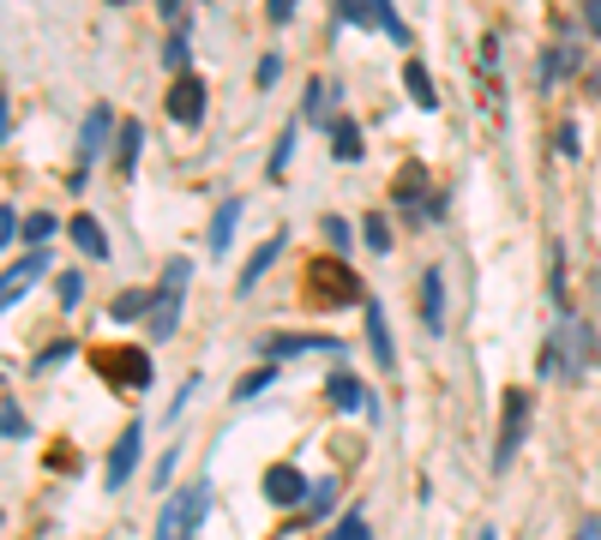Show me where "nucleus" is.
<instances>
[{"label":"nucleus","mask_w":601,"mask_h":540,"mask_svg":"<svg viewBox=\"0 0 601 540\" xmlns=\"http://www.w3.org/2000/svg\"><path fill=\"white\" fill-rule=\"evenodd\" d=\"M361 241L373 246V253H385V246H392V222H385V217H367V222H361Z\"/></svg>","instance_id":"nucleus-29"},{"label":"nucleus","mask_w":601,"mask_h":540,"mask_svg":"<svg viewBox=\"0 0 601 540\" xmlns=\"http://www.w3.org/2000/svg\"><path fill=\"white\" fill-rule=\"evenodd\" d=\"M596 367V336H589L584 319H565L560 336H553L548 348H541V373H589Z\"/></svg>","instance_id":"nucleus-2"},{"label":"nucleus","mask_w":601,"mask_h":540,"mask_svg":"<svg viewBox=\"0 0 601 540\" xmlns=\"http://www.w3.org/2000/svg\"><path fill=\"white\" fill-rule=\"evenodd\" d=\"M325 132H331V151H337L343 163H361L367 144H361V127H355L349 115H331V120H325Z\"/></svg>","instance_id":"nucleus-18"},{"label":"nucleus","mask_w":601,"mask_h":540,"mask_svg":"<svg viewBox=\"0 0 601 540\" xmlns=\"http://www.w3.org/2000/svg\"><path fill=\"white\" fill-rule=\"evenodd\" d=\"M66 355H73V343H66V336H61V343H49V348L37 355V373H49L54 360H66Z\"/></svg>","instance_id":"nucleus-37"},{"label":"nucleus","mask_w":601,"mask_h":540,"mask_svg":"<svg viewBox=\"0 0 601 540\" xmlns=\"http://www.w3.org/2000/svg\"><path fill=\"white\" fill-rule=\"evenodd\" d=\"M367 343H373L380 367H392V360H397V343H392V331H385V307H380V300H367Z\"/></svg>","instance_id":"nucleus-21"},{"label":"nucleus","mask_w":601,"mask_h":540,"mask_svg":"<svg viewBox=\"0 0 601 540\" xmlns=\"http://www.w3.org/2000/svg\"><path fill=\"white\" fill-rule=\"evenodd\" d=\"M331 25L380 30V37H392V42H409V25L397 18L392 0H331Z\"/></svg>","instance_id":"nucleus-4"},{"label":"nucleus","mask_w":601,"mask_h":540,"mask_svg":"<svg viewBox=\"0 0 601 540\" xmlns=\"http://www.w3.org/2000/svg\"><path fill=\"white\" fill-rule=\"evenodd\" d=\"M108 7H127V0H108Z\"/></svg>","instance_id":"nucleus-47"},{"label":"nucleus","mask_w":601,"mask_h":540,"mask_svg":"<svg viewBox=\"0 0 601 540\" xmlns=\"http://www.w3.org/2000/svg\"><path fill=\"white\" fill-rule=\"evenodd\" d=\"M283 246H289L283 234H271V241H259V246H253V258H247V265H241V283H235L241 295H253V288L265 283V270H271L277 258H283Z\"/></svg>","instance_id":"nucleus-14"},{"label":"nucleus","mask_w":601,"mask_h":540,"mask_svg":"<svg viewBox=\"0 0 601 540\" xmlns=\"http://www.w3.org/2000/svg\"><path fill=\"white\" fill-rule=\"evenodd\" d=\"M482 540H499V535H494V528H482Z\"/></svg>","instance_id":"nucleus-46"},{"label":"nucleus","mask_w":601,"mask_h":540,"mask_svg":"<svg viewBox=\"0 0 601 540\" xmlns=\"http://www.w3.org/2000/svg\"><path fill=\"white\" fill-rule=\"evenodd\" d=\"M277 78H283V54H265V61H259V78H253V85H259V90H271Z\"/></svg>","instance_id":"nucleus-33"},{"label":"nucleus","mask_w":601,"mask_h":540,"mask_svg":"<svg viewBox=\"0 0 601 540\" xmlns=\"http://www.w3.org/2000/svg\"><path fill=\"white\" fill-rule=\"evenodd\" d=\"M319 229H325V241L337 246V253H343V246L355 241V229H349V222H343V217H325V222H319Z\"/></svg>","instance_id":"nucleus-32"},{"label":"nucleus","mask_w":601,"mask_h":540,"mask_svg":"<svg viewBox=\"0 0 601 540\" xmlns=\"http://www.w3.org/2000/svg\"><path fill=\"white\" fill-rule=\"evenodd\" d=\"M319 115H325V78L307 85V120H319Z\"/></svg>","instance_id":"nucleus-39"},{"label":"nucleus","mask_w":601,"mask_h":540,"mask_svg":"<svg viewBox=\"0 0 601 540\" xmlns=\"http://www.w3.org/2000/svg\"><path fill=\"white\" fill-rule=\"evenodd\" d=\"M169 115L181 120V127H199V120H205V78H199V73H175Z\"/></svg>","instance_id":"nucleus-12"},{"label":"nucleus","mask_w":601,"mask_h":540,"mask_svg":"<svg viewBox=\"0 0 601 540\" xmlns=\"http://www.w3.org/2000/svg\"><path fill=\"white\" fill-rule=\"evenodd\" d=\"M331 511H337V475H331V480H314V487H307L300 523H319V516H331Z\"/></svg>","instance_id":"nucleus-23"},{"label":"nucleus","mask_w":601,"mask_h":540,"mask_svg":"<svg viewBox=\"0 0 601 540\" xmlns=\"http://www.w3.org/2000/svg\"><path fill=\"white\" fill-rule=\"evenodd\" d=\"M157 7H163V13H169V18H175V13H181V0H157Z\"/></svg>","instance_id":"nucleus-45"},{"label":"nucleus","mask_w":601,"mask_h":540,"mask_svg":"<svg viewBox=\"0 0 601 540\" xmlns=\"http://www.w3.org/2000/svg\"><path fill=\"white\" fill-rule=\"evenodd\" d=\"M572 540H601V523H596V516H584V523H577V535Z\"/></svg>","instance_id":"nucleus-44"},{"label":"nucleus","mask_w":601,"mask_h":540,"mask_svg":"<svg viewBox=\"0 0 601 540\" xmlns=\"http://www.w3.org/2000/svg\"><path fill=\"white\" fill-rule=\"evenodd\" d=\"M97 367H103V378L120 385V390L151 385V360H144V348H97Z\"/></svg>","instance_id":"nucleus-9"},{"label":"nucleus","mask_w":601,"mask_h":540,"mask_svg":"<svg viewBox=\"0 0 601 540\" xmlns=\"http://www.w3.org/2000/svg\"><path fill=\"white\" fill-rule=\"evenodd\" d=\"M259 355H265V360H295V355H343V343H337V336H325V331H277V336H265V343H259Z\"/></svg>","instance_id":"nucleus-8"},{"label":"nucleus","mask_w":601,"mask_h":540,"mask_svg":"<svg viewBox=\"0 0 601 540\" xmlns=\"http://www.w3.org/2000/svg\"><path fill=\"white\" fill-rule=\"evenodd\" d=\"M325 397L337 402V409H373V397H367V390L355 385L349 373H331V378H325Z\"/></svg>","instance_id":"nucleus-24"},{"label":"nucleus","mask_w":601,"mask_h":540,"mask_svg":"<svg viewBox=\"0 0 601 540\" xmlns=\"http://www.w3.org/2000/svg\"><path fill=\"white\" fill-rule=\"evenodd\" d=\"M397 205L433 222V205H427V168H421V163H409V168H404V180H397Z\"/></svg>","instance_id":"nucleus-16"},{"label":"nucleus","mask_w":601,"mask_h":540,"mask_svg":"<svg viewBox=\"0 0 601 540\" xmlns=\"http://www.w3.org/2000/svg\"><path fill=\"white\" fill-rule=\"evenodd\" d=\"M163 54H169V66H181V61H187V37H181V30L169 37V49H163Z\"/></svg>","instance_id":"nucleus-41"},{"label":"nucleus","mask_w":601,"mask_h":540,"mask_svg":"<svg viewBox=\"0 0 601 540\" xmlns=\"http://www.w3.org/2000/svg\"><path fill=\"white\" fill-rule=\"evenodd\" d=\"M271 378H277V367H259V373H247V378L235 385V402H241V397H259V390L271 385Z\"/></svg>","instance_id":"nucleus-30"},{"label":"nucleus","mask_w":601,"mask_h":540,"mask_svg":"<svg viewBox=\"0 0 601 540\" xmlns=\"http://www.w3.org/2000/svg\"><path fill=\"white\" fill-rule=\"evenodd\" d=\"M523 426H529V390H523V385H511V390H506V402H499L494 475H506V468H511V457H517V445H523Z\"/></svg>","instance_id":"nucleus-6"},{"label":"nucleus","mask_w":601,"mask_h":540,"mask_svg":"<svg viewBox=\"0 0 601 540\" xmlns=\"http://www.w3.org/2000/svg\"><path fill=\"white\" fill-rule=\"evenodd\" d=\"M205 504H210V487H205V480H193V487L169 492V504L157 511V535H151V540H199Z\"/></svg>","instance_id":"nucleus-3"},{"label":"nucleus","mask_w":601,"mask_h":540,"mask_svg":"<svg viewBox=\"0 0 601 540\" xmlns=\"http://www.w3.org/2000/svg\"><path fill=\"white\" fill-rule=\"evenodd\" d=\"M144 307H151V295H139V288H127V295H120L108 312H115V319H132V312H144Z\"/></svg>","instance_id":"nucleus-31"},{"label":"nucleus","mask_w":601,"mask_h":540,"mask_svg":"<svg viewBox=\"0 0 601 540\" xmlns=\"http://www.w3.org/2000/svg\"><path fill=\"white\" fill-rule=\"evenodd\" d=\"M572 66H577V49H572V42H560V49H548V54H541V90H553L565 73H572Z\"/></svg>","instance_id":"nucleus-25"},{"label":"nucleus","mask_w":601,"mask_h":540,"mask_svg":"<svg viewBox=\"0 0 601 540\" xmlns=\"http://www.w3.org/2000/svg\"><path fill=\"white\" fill-rule=\"evenodd\" d=\"M404 90H409V103L427 108V115L439 108V90H433V78H427V66H421V61H409V66H404Z\"/></svg>","instance_id":"nucleus-22"},{"label":"nucleus","mask_w":601,"mask_h":540,"mask_svg":"<svg viewBox=\"0 0 601 540\" xmlns=\"http://www.w3.org/2000/svg\"><path fill=\"white\" fill-rule=\"evenodd\" d=\"M0 433H7V438H25V433H30V426H25V414H18L13 402L0 409Z\"/></svg>","instance_id":"nucleus-36"},{"label":"nucleus","mask_w":601,"mask_h":540,"mask_svg":"<svg viewBox=\"0 0 601 540\" xmlns=\"http://www.w3.org/2000/svg\"><path fill=\"white\" fill-rule=\"evenodd\" d=\"M79 295H85V277L79 270H66L61 277V307H79Z\"/></svg>","instance_id":"nucleus-34"},{"label":"nucleus","mask_w":601,"mask_h":540,"mask_svg":"<svg viewBox=\"0 0 601 540\" xmlns=\"http://www.w3.org/2000/svg\"><path fill=\"white\" fill-rule=\"evenodd\" d=\"M42 270H49V246H30V253L18 258V265L7 270V277H0V312H7V307H18V300H25L30 288L42 283Z\"/></svg>","instance_id":"nucleus-11"},{"label":"nucleus","mask_w":601,"mask_h":540,"mask_svg":"<svg viewBox=\"0 0 601 540\" xmlns=\"http://www.w3.org/2000/svg\"><path fill=\"white\" fill-rule=\"evenodd\" d=\"M187 283H193V265H187V258H169V265H163V283L151 288V307H144V324H151V343H169V336L181 331Z\"/></svg>","instance_id":"nucleus-1"},{"label":"nucleus","mask_w":601,"mask_h":540,"mask_svg":"<svg viewBox=\"0 0 601 540\" xmlns=\"http://www.w3.org/2000/svg\"><path fill=\"white\" fill-rule=\"evenodd\" d=\"M295 7H300V0H265V18H271V25H289Z\"/></svg>","instance_id":"nucleus-38"},{"label":"nucleus","mask_w":601,"mask_h":540,"mask_svg":"<svg viewBox=\"0 0 601 540\" xmlns=\"http://www.w3.org/2000/svg\"><path fill=\"white\" fill-rule=\"evenodd\" d=\"M421 324H427L433 336L445 331V277H439V270L421 277Z\"/></svg>","instance_id":"nucleus-17"},{"label":"nucleus","mask_w":601,"mask_h":540,"mask_svg":"<svg viewBox=\"0 0 601 540\" xmlns=\"http://www.w3.org/2000/svg\"><path fill=\"white\" fill-rule=\"evenodd\" d=\"M331 540H373V528H367L361 511H343V523H337V535H331Z\"/></svg>","instance_id":"nucleus-28"},{"label":"nucleus","mask_w":601,"mask_h":540,"mask_svg":"<svg viewBox=\"0 0 601 540\" xmlns=\"http://www.w3.org/2000/svg\"><path fill=\"white\" fill-rule=\"evenodd\" d=\"M115 132H120V120H115V108H108V103H97L91 115H85V127H79V168L66 175V187H73V193H79L85 180H91L85 168H91V156L108 151V139H115Z\"/></svg>","instance_id":"nucleus-7"},{"label":"nucleus","mask_w":601,"mask_h":540,"mask_svg":"<svg viewBox=\"0 0 601 540\" xmlns=\"http://www.w3.org/2000/svg\"><path fill=\"white\" fill-rule=\"evenodd\" d=\"M265 499L271 504H307V480H300V468H289V463H277V468H265Z\"/></svg>","instance_id":"nucleus-13"},{"label":"nucleus","mask_w":601,"mask_h":540,"mask_svg":"<svg viewBox=\"0 0 601 540\" xmlns=\"http://www.w3.org/2000/svg\"><path fill=\"white\" fill-rule=\"evenodd\" d=\"M295 139H300L295 127H283V132H277V144H271V163H265V175H271V180H289V156H295Z\"/></svg>","instance_id":"nucleus-26"},{"label":"nucleus","mask_w":601,"mask_h":540,"mask_svg":"<svg viewBox=\"0 0 601 540\" xmlns=\"http://www.w3.org/2000/svg\"><path fill=\"white\" fill-rule=\"evenodd\" d=\"M139 450H144V421L120 426V438H115V445H108V468H103L108 492H120L132 475H139Z\"/></svg>","instance_id":"nucleus-10"},{"label":"nucleus","mask_w":601,"mask_h":540,"mask_svg":"<svg viewBox=\"0 0 601 540\" xmlns=\"http://www.w3.org/2000/svg\"><path fill=\"white\" fill-rule=\"evenodd\" d=\"M584 25L601 37V0H584Z\"/></svg>","instance_id":"nucleus-43"},{"label":"nucleus","mask_w":601,"mask_h":540,"mask_svg":"<svg viewBox=\"0 0 601 540\" xmlns=\"http://www.w3.org/2000/svg\"><path fill=\"white\" fill-rule=\"evenodd\" d=\"M307 300H314V307H349V300H361V277H355L343 258H319V265L307 270Z\"/></svg>","instance_id":"nucleus-5"},{"label":"nucleus","mask_w":601,"mask_h":540,"mask_svg":"<svg viewBox=\"0 0 601 540\" xmlns=\"http://www.w3.org/2000/svg\"><path fill=\"white\" fill-rule=\"evenodd\" d=\"M139 144H144V120H120V132H115V168L120 175L139 168Z\"/></svg>","instance_id":"nucleus-19"},{"label":"nucleus","mask_w":601,"mask_h":540,"mask_svg":"<svg viewBox=\"0 0 601 540\" xmlns=\"http://www.w3.org/2000/svg\"><path fill=\"white\" fill-rule=\"evenodd\" d=\"M560 151H565V156H577V151H584V139H577V127H572V120L560 127Z\"/></svg>","instance_id":"nucleus-40"},{"label":"nucleus","mask_w":601,"mask_h":540,"mask_svg":"<svg viewBox=\"0 0 601 540\" xmlns=\"http://www.w3.org/2000/svg\"><path fill=\"white\" fill-rule=\"evenodd\" d=\"M7 132H13V103H7V90H0V144H7Z\"/></svg>","instance_id":"nucleus-42"},{"label":"nucleus","mask_w":601,"mask_h":540,"mask_svg":"<svg viewBox=\"0 0 601 540\" xmlns=\"http://www.w3.org/2000/svg\"><path fill=\"white\" fill-rule=\"evenodd\" d=\"M66 234H73V246H79L85 258H97V265H103V258H108V229L91 217V210H79V217L66 222Z\"/></svg>","instance_id":"nucleus-15"},{"label":"nucleus","mask_w":601,"mask_h":540,"mask_svg":"<svg viewBox=\"0 0 601 540\" xmlns=\"http://www.w3.org/2000/svg\"><path fill=\"white\" fill-rule=\"evenodd\" d=\"M54 229H61V217H49V210H37V217H25V241L30 246H49Z\"/></svg>","instance_id":"nucleus-27"},{"label":"nucleus","mask_w":601,"mask_h":540,"mask_svg":"<svg viewBox=\"0 0 601 540\" xmlns=\"http://www.w3.org/2000/svg\"><path fill=\"white\" fill-rule=\"evenodd\" d=\"M235 222H241V198H222L217 217H210V253H229V241H235Z\"/></svg>","instance_id":"nucleus-20"},{"label":"nucleus","mask_w":601,"mask_h":540,"mask_svg":"<svg viewBox=\"0 0 601 540\" xmlns=\"http://www.w3.org/2000/svg\"><path fill=\"white\" fill-rule=\"evenodd\" d=\"M18 234H25V217H13V210L0 205V246H13Z\"/></svg>","instance_id":"nucleus-35"}]
</instances>
